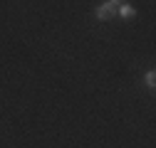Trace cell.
Masks as SVG:
<instances>
[{"label": "cell", "mask_w": 156, "mask_h": 148, "mask_svg": "<svg viewBox=\"0 0 156 148\" xmlns=\"http://www.w3.org/2000/svg\"><path fill=\"white\" fill-rule=\"evenodd\" d=\"M107 3H112V5H122L124 0H107Z\"/></svg>", "instance_id": "cell-4"}, {"label": "cell", "mask_w": 156, "mask_h": 148, "mask_svg": "<svg viewBox=\"0 0 156 148\" xmlns=\"http://www.w3.org/2000/svg\"><path fill=\"white\" fill-rule=\"evenodd\" d=\"M116 15H119L122 20H131V17L136 15V10H134L129 3H122V5H116Z\"/></svg>", "instance_id": "cell-2"}, {"label": "cell", "mask_w": 156, "mask_h": 148, "mask_svg": "<svg viewBox=\"0 0 156 148\" xmlns=\"http://www.w3.org/2000/svg\"><path fill=\"white\" fill-rule=\"evenodd\" d=\"M144 79H146V86H149V89H154V86H156V72H154V69H149Z\"/></svg>", "instance_id": "cell-3"}, {"label": "cell", "mask_w": 156, "mask_h": 148, "mask_svg": "<svg viewBox=\"0 0 156 148\" xmlns=\"http://www.w3.org/2000/svg\"><path fill=\"white\" fill-rule=\"evenodd\" d=\"M114 15H116V5H112V3H102V5H97V10H94L97 20H109V17H114Z\"/></svg>", "instance_id": "cell-1"}]
</instances>
